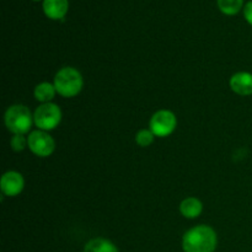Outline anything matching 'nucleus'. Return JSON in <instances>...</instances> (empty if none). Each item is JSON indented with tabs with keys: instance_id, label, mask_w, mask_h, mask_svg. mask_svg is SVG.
Returning a JSON list of instances; mask_svg holds the SVG:
<instances>
[{
	"instance_id": "f257e3e1",
	"label": "nucleus",
	"mask_w": 252,
	"mask_h": 252,
	"mask_svg": "<svg viewBox=\"0 0 252 252\" xmlns=\"http://www.w3.org/2000/svg\"><path fill=\"white\" fill-rule=\"evenodd\" d=\"M218 245L216 230L209 225H197L185 233L182 249L185 252H214Z\"/></svg>"
},
{
	"instance_id": "f03ea898",
	"label": "nucleus",
	"mask_w": 252,
	"mask_h": 252,
	"mask_svg": "<svg viewBox=\"0 0 252 252\" xmlns=\"http://www.w3.org/2000/svg\"><path fill=\"white\" fill-rule=\"evenodd\" d=\"M54 88L57 94L66 98L75 97L84 88V79L80 71L73 66H64L54 76Z\"/></svg>"
},
{
	"instance_id": "7ed1b4c3",
	"label": "nucleus",
	"mask_w": 252,
	"mask_h": 252,
	"mask_svg": "<svg viewBox=\"0 0 252 252\" xmlns=\"http://www.w3.org/2000/svg\"><path fill=\"white\" fill-rule=\"evenodd\" d=\"M4 122L7 130L12 134H26L30 132L33 122V115L30 108L25 105L10 106L4 115Z\"/></svg>"
},
{
	"instance_id": "20e7f679",
	"label": "nucleus",
	"mask_w": 252,
	"mask_h": 252,
	"mask_svg": "<svg viewBox=\"0 0 252 252\" xmlns=\"http://www.w3.org/2000/svg\"><path fill=\"white\" fill-rule=\"evenodd\" d=\"M62 121V110L58 105L53 102L42 103L33 112V122L36 127L41 130L56 129Z\"/></svg>"
},
{
	"instance_id": "39448f33",
	"label": "nucleus",
	"mask_w": 252,
	"mask_h": 252,
	"mask_svg": "<svg viewBox=\"0 0 252 252\" xmlns=\"http://www.w3.org/2000/svg\"><path fill=\"white\" fill-rule=\"evenodd\" d=\"M177 127V118L170 110H159L152 116L149 122V129L155 137L165 138L175 132Z\"/></svg>"
},
{
	"instance_id": "423d86ee",
	"label": "nucleus",
	"mask_w": 252,
	"mask_h": 252,
	"mask_svg": "<svg viewBox=\"0 0 252 252\" xmlns=\"http://www.w3.org/2000/svg\"><path fill=\"white\" fill-rule=\"evenodd\" d=\"M27 140H29V149L39 158L51 157L56 150V142L46 130H32L27 137Z\"/></svg>"
},
{
	"instance_id": "0eeeda50",
	"label": "nucleus",
	"mask_w": 252,
	"mask_h": 252,
	"mask_svg": "<svg viewBox=\"0 0 252 252\" xmlns=\"http://www.w3.org/2000/svg\"><path fill=\"white\" fill-rule=\"evenodd\" d=\"M25 187V180L20 172L6 171L0 180L1 194L7 197H16L22 192Z\"/></svg>"
},
{
	"instance_id": "6e6552de",
	"label": "nucleus",
	"mask_w": 252,
	"mask_h": 252,
	"mask_svg": "<svg viewBox=\"0 0 252 252\" xmlns=\"http://www.w3.org/2000/svg\"><path fill=\"white\" fill-rule=\"evenodd\" d=\"M230 89L240 96L252 95V74L248 71H239L230 78Z\"/></svg>"
},
{
	"instance_id": "1a4fd4ad",
	"label": "nucleus",
	"mask_w": 252,
	"mask_h": 252,
	"mask_svg": "<svg viewBox=\"0 0 252 252\" xmlns=\"http://www.w3.org/2000/svg\"><path fill=\"white\" fill-rule=\"evenodd\" d=\"M42 7L48 19L62 20L69 10V0H43Z\"/></svg>"
},
{
	"instance_id": "9d476101",
	"label": "nucleus",
	"mask_w": 252,
	"mask_h": 252,
	"mask_svg": "<svg viewBox=\"0 0 252 252\" xmlns=\"http://www.w3.org/2000/svg\"><path fill=\"white\" fill-rule=\"evenodd\" d=\"M180 212L187 219H196L203 212V204L196 197H187L180 203Z\"/></svg>"
},
{
	"instance_id": "9b49d317",
	"label": "nucleus",
	"mask_w": 252,
	"mask_h": 252,
	"mask_svg": "<svg viewBox=\"0 0 252 252\" xmlns=\"http://www.w3.org/2000/svg\"><path fill=\"white\" fill-rule=\"evenodd\" d=\"M57 90L54 88V84L48 83V81H43L36 85L33 90V96L38 102L41 103H48L52 102V100L56 96Z\"/></svg>"
},
{
	"instance_id": "f8f14e48",
	"label": "nucleus",
	"mask_w": 252,
	"mask_h": 252,
	"mask_svg": "<svg viewBox=\"0 0 252 252\" xmlns=\"http://www.w3.org/2000/svg\"><path fill=\"white\" fill-rule=\"evenodd\" d=\"M84 252H120L117 246L105 238H95L89 241L84 248Z\"/></svg>"
},
{
	"instance_id": "ddd939ff",
	"label": "nucleus",
	"mask_w": 252,
	"mask_h": 252,
	"mask_svg": "<svg viewBox=\"0 0 252 252\" xmlns=\"http://www.w3.org/2000/svg\"><path fill=\"white\" fill-rule=\"evenodd\" d=\"M219 10L223 14L233 16L236 15L241 10L244 4V0H217Z\"/></svg>"
},
{
	"instance_id": "4468645a",
	"label": "nucleus",
	"mask_w": 252,
	"mask_h": 252,
	"mask_svg": "<svg viewBox=\"0 0 252 252\" xmlns=\"http://www.w3.org/2000/svg\"><path fill=\"white\" fill-rule=\"evenodd\" d=\"M154 139L155 134L150 129H147V128L140 129L139 132L135 134V143L142 148H147L149 147V145H152L153 143H154Z\"/></svg>"
},
{
	"instance_id": "2eb2a0df",
	"label": "nucleus",
	"mask_w": 252,
	"mask_h": 252,
	"mask_svg": "<svg viewBox=\"0 0 252 252\" xmlns=\"http://www.w3.org/2000/svg\"><path fill=\"white\" fill-rule=\"evenodd\" d=\"M10 147L14 152L20 153L29 148V140L24 134H14L10 139Z\"/></svg>"
},
{
	"instance_id": "dca6fc26",
	"label": "nucleus",
	"mask_w": 252,
	"mask_h": 252,
	"mask_svg": "<svg viewBox=\"0 0 252 252\" xmlns=\"http://www.w3.org/2000/svg\"><path fill=\"white\" fill-rule=\"evenodd\" d=\"M244 17H245L246 21L252 26V0L249 1L245 5V7H244Z\"/></svg>"
},
{
	"instance_id": "f3484780",
	"label": "nucleus",
	"mask_w": 252,
	"mask_h": 252,
	"mask_svg": "<svg viewBox=\"0 0 252 252\" xmlns=\"http://www.w3.org/2000/svg\"><path fill=\"white\" fill-rule=\"evenodd\" d=\"M33 1H39V0H33Z\"/></svg>"
}]
</instances>
